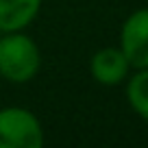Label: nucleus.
Wrapping results in <instances>:
<instances>
[{"instance_id": "f257e3e1", "label": "nucleus", "mask_w": 148, "mask_h": 148, "mask_svg": "<svg viewBox=\"0 0 148 148\" xmlns=\"http://www.w3.org/2000/svg\"><path fill=\"white\" fill-rule=\"evenodd\" d=\"M42 65L39 48L22 31L0 35V76L9 83H28Z\"/></svg>"}, {"instance_id": "f03ea898", "label": "nucleus", "mask_w": 148, "mask_h": 148, "mask_svg": "<svg viewBox=\"0 0 148 148\" xmlns=\"http://www.w3.org/2000/svg\"><path fill=\"white\" fill-rule=\"evenodd\" d=\"M44 131L35 113L24 107L0 109V148H42Z\"/></svg>"}, {"instance_id": "7ed1b4c3", "label": "nucleus", "mask_w": 148, "mask_h": 148, "mask_svg": "<svg viewBox=\"0 0 148 148\" xmlns=\"http://www.w3.org/2000/svg\"><path fill=\"white\" fill-rule=\"evenodd\" d=\"M120 48L131 68H148V7L133 11L124 20L120 31Z\"/></svg>"}, {"instance_id": "20e7f679", "label": "nucleus", "mask_w": 148, "mask_h": 148, "mask_svg": "<svg viewBox=\"0 0 148 148\" xmlns=\"http://www.w3.org/2000/svg\"><path fill=\"white\" fill-rule=\"evenodd\" d=\"M131 63L126 59V55L122 52V48H100L89 61V72H92L94 81L107 87L120 85L122 81L129 76Z\"/></svg>"}, {"instance_id": "39448f33", "label": "nucleus", "mask_w": 148, "mask_h": 148, "mask_svg": "<svg viewBox=\"0 0 148 148\" xmlns=\"http://www.w3.org/2000/svg\"><path fill=\"white\" fill-rule=\"evenodd\" d=\"M42 0H0V31H24L39 13Z\"/></svg>"}, {"instance_id": "423d86ee", "label": "nucleus", "mask_w": 148, "mask_h": 148, "mask_svg": "<svg viewBox=\"0 0 148 148\" xmlns=\"http://www.w3.org/2000/svg\"><path fill=\"white\" fill-rule=\"evenodd\" d=\"M126 100L142 120L148 122V68H142L126 83Z\"/></svg>"}, {"instance_id": "0eeeda50", "label": "nucleus", "mask_w": 148, "mask_h": 148, "mask_svg": "<svg viewBox=\"0 0 148 148\" xmlns=\"http://www.w3.org/2000/svg\"><path fill=\"white\" fill-rule=\"evenodd\" d=\"M0 35H2V31H0Z\"/></svg>"}]
</instances>
